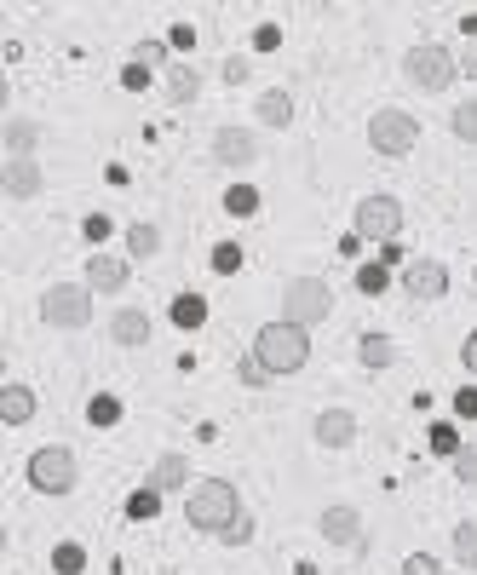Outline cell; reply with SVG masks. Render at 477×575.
Segmentation results:
<instances>
[{
    "label": "cell",
    "mask_w": 477,
    "mask_h": 575,
    "mask_svg": "<svg viewBox=\"0 0 477 575\" xmlns=\"http://www.w3.org/2000/svg\"><path fill=\"white\" fill-rule=\"evenodd\" d=\"M87 242H104V236H110V219H104V213H87Z\"/></svg>",
    "instance_id": "7bdbcfd3"
},
{
    "label": "cell",
    "mask_w": 477,
    "mask_h": 575,
    "mask_svg": "<svg viewBox=\"0 0 477 575\" xmlns=\"http://www.w3.org/2000/svg\"><path fill=\"white\" fill-rule=\"evenodd\" d=\"M328 311H334V288H328L322 276H294V282L282 288V322H294V328H317Z\"/></svg>",
    "instance_id": "277c9868"
},
{
    "label": "cell",
    "mask_w": 477,
    "mask_h": 575,
    "mask_svg": "<svg viewBox=\"0 0 477 575\" xmlns=\"http://www.w3.org/2000/svg\"><path fill=\"white\" fill-rule=\"evenodd\" d=\"M414 144H420V121H414L409 110H374V121H368V150L409 156Z\"/></svg>",
    "instance_id": "52a82bcc"
},
{
    "label": "cell",
    "mask_w": 477,
    "mask_h": 575,
    "mask_svg": "<svg viewBox=\"0 0 477 575\" xmlns=\"http://www.w3.org/2000/svg\"><path fill=\"white\" fill-rule=\"evenodd\" d=\"M184 518L202 529V535H225L236 518H242V495H236V483L230 478H202L190 489V501H184Z\"/></svg>",
    "instance_id": "6da1fadb"
},
{
    "label": "cell",
    "mask_w": 477,
    "mask_h": 575,
    "mask_svg": "<svg viewBox=\"0 0 477 575\" xmlns=\"http://www.w3.org/2000/svg\"><path fill=\"white\" fill-rule=\"evenodd\" d=\"M403 575H443V570H437L432 552H409V558H403Z\"/></svg>",
    "instance_id": "d590c367"
},
{
    "label": "cell",
    "mask_w": 477,
    "mask_h": 575,
    "mask_svg": "<svg viewBox=\"0 0 477 575\" xmlns=\"http://www.w3.org/2000/svg\"><path fill=\"white\" fill-rule=\"evenodd\" d=\"M357 357H363V368H391L397 363V345H391L386 334H363V340H357Z\"/></svg>",
    "instance_id": "7402d4cb"
},
{
    "label": "cell",
    "mask_w": 477,
    "mask_h": 575,
    "mask_svg": "<svg viewBox=\"0 0 477 575\" xmlns=\"http://www.w3.org/2000/svg\"><path fill=\"white\" fill-rule=\"evenodd\" d=\"M248 58H225V81H230V87H242V81H248Z\"/></svg>",
    "instance_id": "b9f144b4"
},
{
    "label": "cell",
    "mask_w": 477,
    "mask_h": 575,
    "mask_svg": "<svg viewBox=\"0 0 477 575\" xmlns=\"http://www.w3.org/2000/svg\"><path fill=\"white\" fill-rule=\"evenodd\" d=\"M380 265H386V271L391 265H403V242H386V248H380Z\"/></svg>",
    "instance_id": "f6af8a7d"
},
{
    "label": "cell",
    "mask_w": 477,
    "mask_h": 575,
    "mask_svg": "<svg viewBox=\"0 0 477 575\" xmlns=\"http://www.w3.org/2000/svg\"><path fill=\"white\" fill-rule=\"evenodd\" d=\"M455 558L466 570H477V524H455Z\"/></svg>",
    "instance_id": "f546056e"
},
{
    "label": "cell",
    "mask_w": 477,
    "mask_h": 575,
    "mask_svg": "<svg viewBox=\"0 0 477 575\" xmlns=\"http://www.w3.org/2000/svg\"><path fill=\"white\" fill-rule=\"evenodd\" d=\"M167 46L190 52V46H196V29H190V23H173V29H167Z\"/></svg>",
    "instance_id": "60d3db41"
},
{
    "label": "cell",
    "mask_w": 477,
    "mask_h": 575,
    "mask_svg": "<svg viewBox=\"0 0 477 575\" xmlns=\"http://www.w3.org/2000/svg\"><path fill=\"white\" fill-rule=\"evenodd\" d=\"M455 414H460V420H477V386H460L455 391Z\"/></svg>",
    "instance_id": "f35d334b"
},
{
    "label": "cell",
    "mask_w": 477,
    "mask_h": 575,
    "mask_svg": "<svg viewBox=\"0 0 477 575\" xmlns=\"http://www.w3.org/2000/svg\"><path fill=\"white\" fill-rule=\"evenodd\" d=\"M29 489H41V495H69L75 489V455L64 443H46V449L29 455Z\"/></svg>",
    "instance_id": "ba28073f"
},
{
    "label": "cell",
    "mask_w": 477,
    "mask_h": 575,
    "mask_svg": "<svg viewBox=\"0 0 477 575\" xmlns=\"http://www.w3.org/2000/svg\"><path fill=\"white\" fill-rule=\"evenodd\" d=\"M127 253H133L138 265H144V259H156V253H161V230L144 225V219H138V225H127Z\"/></svg>",
    "instance_id": "44dd1931"
},
{
    "label": "cell",
    "mask_w": 477,
    "mask_h": 575,
    "mask_svg": "<svg viewBox=\"0 0 477 575\" xmlns=\"http://www.w3.org/2000/svg\"><path fill=\"white\" fill-rule=\"evenodd\" d=\"M0 420H6V426H29V420H35V391L18 386V380L0 386Z\"/></svg>",
    "instance_id": "2e32d148"
},
{
    "label": "cell",
    "mask_w": 477,
    "mask_h": 575,
    "mask_svg": "<svg viewBox=\"0 0 477 575\" xmlns=\"http://www.w3.org/2000/svg\"><path fill=\"white\" fill-rule=\"evenodd\" d=\"M455 478L477 489V449H460V455H455Z\"/></svg>",
    "instance_id": "8d00e7d4"
},
{
    "label": "cell",
    "mask_w": 477,
    "mask_h": 575,
    "mask_svg": "<svg viewBox=\"0 0 477 575\" xmlns=\"http://www.w3.org/2000/svg\"><path fill=\"white\" fill-rule=\"evenodd\" d=\"M403 288L414 299H443L449 294V265H437V259H414L409 271H403Z\"/></svg>",
    "instance_id": "7c38bea8"
},
{
    "label": "cell",
    "mask_w": 477,
    "mask_h": 575,
    "mask_svg": "<svg viewBox=\"0 0 477 575\" xmlns=\"http://www.w3.org/2000/svg\"><path fill=\"white\" fill-rule=\"evenodd\" d=\"M460 363H466V374H477V334H466V345H460Z\"/></svg>",
    "instance_id": "ee69618b"
},
{
    "label": "cell",
    "mask_w": 477,
    "mask_h": 575,
    "mask_svg": "<svg viewBox=\"0 0 477 575\" xmlns=\"http://www.w3.org/2000/svg\"><path fill=\"white\" fill-rule=\"evenodd\" d=\"M167 311H173V322L190 334V328H202V322H207V299H202V294H179Z\"/></svg>",
    "instance_id": "603a6c76"
},
{
    "label": "cell",
    "mask_w": 477,
    "mask_h": 575,
    "mask_svg": "<svg viewBox=\"0 0 477 575\" xmlns=\"http://www.w3.org/2000/svg\"><path fill=\"white\" fill-rule=\"evenodd\" d=\"M466 75H472V81H477V58H466Z\"/></svg>",
    "instance_id": "bcb514c9"
},
{
    "label": "cell",
    "mask_w": 477,
    "mask_h": 575,
    "mask_svg": "<svg viewBox=\"0 0 477 575\" xmlns=\"http://www.w3.org/2000/svg\"><path fill=\"white\" fill-rule=\"evenodd\" d=\"M41 184H46L41 161H12V156H6V167H0V190H6L12 202H29V196H41Z\"/></svg>",
    "instance_id": "8fae6325"
},
{
    "label": "cell",
    "mask_w": 477,
    "mask_h": 575,
    "mask_svg": "<svg viewBox=\"0 0 477 575\" xmlns=\"http://www.w3.org/2000/svg\"><path fill=\"white\" fill-rule=\"evenodd\" d=\"M127 276H133V265H127V259H115V253H92V259H87V288H92V294H115V288H127Z\"/></svg>",
    "instance_id": "4fadbf2b"
},
{
    "label": "cell",
    "mask_w": 477,
    "mask_h": 575,
    "mask_svg": "<svg viewBox=\"0 0 477 575\" xmlns=\"http://www.w3.org/2000/svg\"><path fill=\"white\" fill-rule=\"evenodd\" d=\"M225 207L236 213V219H248V213H259V190H253V184H230Z\"/></svg>",
    "instance_id": "4316f807"
},
{
    "label": "cell",
    "mask_w": 477,
    "mask_h": 575,
    "mask_svg": "<svg viewBox=\"0 0 477 575\" xmlns=\"http://www.w3.org/2000/svg\"><path fill=\"white\" fill-rule=\"evenodd\" d=\"M52 570H58V575H81V570H87V547L58 541V547H52Z\"/></svg>",
    "instance_id": "d4e9b609"
},
{
    "label": "cell",
    "mask_w": 477,
    "mask_h": 575,
    "mask_svg": "<svg viewBox=\"0 0 477 575\" xmlns=\"http://www.w3.org/2000/svg\"><path fill=\"white\" fill-rule=\"evenodd\" d=\"M110 340L115 345H144V340H150V317L133 311V305H127V311H115V317H110Z\"/></svg>",
    "instance_id": "ac0fdd59"
},
{
    "label": "cell",
    "mask_w": 477,
    "mask_h": 575,
    "mask_svg": "<svg viewBox=\"0 0 477 575\" xmlns=\"http://www.w3.org/2000/svg\"><path fill=\"white\" fill-rule=\"evenodd\" d=\"M253 46H259V52H276V46H282V29H276V23H259V29H253Z\"/></svg>",
    "instance_id": "74e56055"
},
{
    "label": "cell",
    "mask_w": 477,
    "mask_h": 575,
    "mask_svg": "<svg viewBox=\"0 0 477 575\" xmlns=\"http://www.w3.org/2000/svg\"><path fill=\"white\" fill-rule=\"evenodd\" d=\"M449 127H455V138H460V144H477V104H455Z\"/></svg>",
    "instance_id": "83f0119b"
},
{
    "label": "cell",
    "mask_w": 477,
    "mask_h": 575,
    "mask_svg": "<svg viewBox=\"0 0 477 575\" xmlns=\"http://www.w3.org/2000/svg\"><path fill=\"white\" fill-rule=\"evenodd\" d=\"M351 437H357V414L351 409H322L317 414V443L322 449H345Z\"/></svg>",
    "instance_id": "5bb4252c"
},
{
    "label": "cell",
    "mask_w": 477,
    "mask_h": 575,
    "mask_svg": "<svg viewBox=\"0 0 477 575\" xmlns=\"http://www.w3.org/2000/svg\"><path fill=\"white\" fill-rule=\"evenodd\" d=\"M87 420H92V426H115V420H121V397L98 391V397L87 403Z\"/></svg>",
    "instance_id": "484cf974"
},
{
    "label": "cell",
    "mask_w": 477,
    "mask_h": 575,
    "mask_svg": "<svg viewBox=\"0 0 477 575\" xmlns=\"http://www.w3.org/2000/svg\"><path fill=\"white\" fill-rule=\"evenodd\" d=\"M184 478H190V460H184L179 449H167V455L156 460V472H150V489H156V495H173V489H184Z\"/></svg>",
    "instance_id": "e0dca14e"
},
{
    "label": "cell",
    "mask_w": 477,
    "mask_h": 575,
    "mask_svg": "<svg viewBox=\"0 0 477 575\" xmlns=\"http://www.w3.org/2000/svg\"><path fill=\"white\" fill-rule=\"evenodd\" d=\"M133 58H138V64H144V69L167 64V41H144V46H138V52H133ZM167 69H173V64H167Z\"/></svg>",
    "instance_id": "e575fe53"
},
{
    "label": "cell",
    "mask_w": 477,
    "mask_h": 575,
    "mask_svg": "<svg viewBox=\"0 0 477 575\" xmlns=\"http://www.w3.org/2000/svg\"><path fill=\"white\" fill-rule=\"evenodd\" d=\"M322 541H328V547H357V552H368V535H363L357 506H328V512H322Z\"/></svg>",
    "instance_id": "30bf717a"
},
{
    "label": "cell",
    "mask_w": 477,
    "mask_h": 575,
    "mask_svg": "<svg viewBox=\"0 0 477 575\" xmlns=\"http://www.w3.org/2000/svg\"><path fill=\"white\" fill-rule=\"evenodd\" d=\"M121 87H127V92H144V87H150V69H144V64H127V69H121Z\"/></svg>",
    "instance_id": "ab89813d"
},
{
    "label": "cell",
    "mask_w": 477,
    "mask_h": 575,
    "mask_svg": "<svg viewBox=\"0 0 477 575\" xmlns=\"http://www.w3.org/2000/svg\"><path fill=\"white\" fill-rule=\"evenodd\" d=\"M397 230H403V202L397 196H386V190H374V196H363L357 202V213H351V236H363V242H397Z\"/></svg>",
    "instance_id": "5b68a950"
},
{
    "label": "cell",
    "mask_w": 477,
    "mask_h": 575,
    "mask_svg": "<svg viewBox=\"0 0 477 575\" xmlns=\"http://www.w3.org/2000/svg\"><path fill=\"white\" fill-rule=\"evenodd\" d=\"M167 92H173V104H196L202 98V75L190 64H173L167 69Z\"/></svg>",
    "instance_id": "ffe728a7"
},
{
    "label": "cell",
    "mask_w": 477,
    "mask_h": 575,
    "mask_svg": "<svg viewBox=\"0 0 477 575\" xmlns=\"http://www.w3.org/2000/svg\"><path fill=\"white\" fill-rule=\"evenodd\" d=\"M236 380H242V386H271L276 374L259 363V357H242V363H236Z\"/></svg>",
    "instance_id": "1f68e13d"
},
{
    "label": "cell",
    "mask_w": 477,
    "mask_h": 575,
    "mask_svg": "<svg viewBox=\"0 0 477 575\" xmlns=\"http://www.w3.org/2000/svg\"><path fill=\"white\" fill-rule=\"evenodd\" d=\"M219 541H225V547H248V541H253V518L242 512V518H236V524H230L225 535H219Z\"/></svg>",
    "instance_id": "836d02e7"
},
{
    "label": "cell",
    "mask_w": 477,
    "mask_h": 575,
    "mask_svg": "<svg viewBox=\"0 0 477 575\" xmlns=\"http://www.w3.org/2000/svg\"><path fill=\"white\" fill-rule=\"evenodd\" d=\"M213 161L242 173V167L259 161V138H253L248 127H219V133H213Z\"/></svg>",
    "instance_id": "9c48e42d"
},
{
    "label": "cell",
    "mask_w": 477,
    "mask_h": 575,
    "mask_svg": "<svg viewBox=\"0 0 477 575\" xmlns=\"http://www.w3.org/2000/svg\"><path fill=\"white\" fill-rule=\"evenodd\" d=\"M46 328H87L92 322V288L87 282H52L41 294Z\"/></svg>",
    "instance_id": "8992f818"
},
{
    "label": "cell",
    "mask_w": 477,
    "mask_h": 575,
    "mask_svg": "<svg viewBox=\"0 0 477 575\" xmlns=\"http://www.w3.org/2000/svg\"><path fill=\"white\" fill-rule=\"evenodd\" d=\"M35 144H41V121L12 115V121H6V150H12V161H35Z\"/></svg>",
    "instance_id": "9a60e30c"
},
{
    "label": "cell",
    "mask_w": 477,
    "mask_h": 575,
    "mask_svg": "<svg viewBox=\"0 0 477 575\" xmlns=\"http://www.w3.org/2000/svg\"><path fill=\"white\" fill-rule=\"evenodd\" d=\"M259 121H265V127H288V121H294V98L282 87L259 92Z\"/></svg>",
    "instance_id": "d6986e66"
},
{
    "label": "cell",
    "mask_w": 477,
    "mask_h": 575,
    "mask_svg": "<svg viewBox=\"0 0 477 575\" xmlns=\"http://www.w3.org/2000/svg\"><path fill=\"white\" fill-rule=\"evenodd\" d=\"M253 357L271 368L276 380H282V374H299V368L311 363V334L276 317V322H265V328L253 334Z\"/></svg>",
    "instance_id": "7a4b0ae2"
},
{
    "label": "cell",
    "mask_w": 477,
    "mask_h": 575,
    "mask_svg": "<svg viewBox=\"0 0 477 575\" xmlns=\"http://www.w3.org/2000/svg\"><path fill=\"white\" fill-rule=\"evenodd\" d=\"M161 512V495L156 489H150V483H144V489H133V495H127V518H133V524H150V518H156Z\"/></svg>",
    "instance_id": "cb8c5ba5"
},
{
    "label": "cell",
    "mask_w": 477,
    "mask_h": 575,
    "mask_svg": "<svg viewBox=\"0 0 477 575\" xmlns=\"http://www.w3.org/2000/svg\"><path fill=\"white\" fill-rule=\"evenodd\" d=\"M403 75H409V87H420V92H449L455 87V75H460V58L449 52V46L420 41V46H409Z\"/></svg>",
    "instance_id": "3957f363"
},
{
    "label": "cell",
    "mask_w": 477,
    "mask_h": 575,
    "mask_svg": "<svg viewBox=\"0 0 477 575\" xmlns=\"http://www.w3.org/2000/svg\"><path fill=\"white\" fill-rule=\"evenodd\" d=\"M432 449H437V455H449V460H455L460 449H466V443H460V432H455V426H432Z\"/></svg>",
    "instance_id": "d6a6232c"
},
{
    "label": "cell",
    "mask_w": 477,
    "mask_h": 575,
    "mask_svg": "<svg viewBox=\"0 0 477 575\" xmlns=\"http://www.w3.org/2000/svg\"><path fill=\"white\" fill-rule=\"evenodd\" d=\"M213 271H219V276L242 271V242H219V248H213Z\"/></svg>",
    "instance_id": "4dcf8cb0"
},
{
    "label": "cell",
    "mask_w": 477,
    "mask_h": 575,
    "mask_svg": "<svg viewBox=\"0 0 477 575\" xmlns=\"http://www.w3.org/2000/svg\"><path fill=\"white\" fill-rule=\"evenodd\" d=\"M357 288H363L368 299L386 294V288H391V271H386V265H357Z\"/></svg>",
    "instance_id": "f1b7e54d"
}]
</instances>
